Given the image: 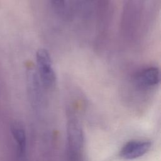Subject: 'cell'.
<instances>
[{"label": "cell", "mask_w": 161, "mask_h": 161, "mask_svg": "<svg viewBox=\"0 0 161 161\" xmlns=\"http://www.w3.org/2000/svg\"><path fill=\"white\" fill-rule=\"evenodd\" d=\"M12 131L18 147L19 153L22 156L25 154L26 150V134L25 130L21 126L15 125L13 126Z\"/></svg>", "instance_id": "cell-5"}, {"label": "cell", "mask_w": 161, "mask_h": 161, "mask_svg": "<svg viewBox=\"0 0 161 161\" xmlns=\"http://www.w3.org/2000/svg\"><path fill=\"white\" fill-rule=\"evenodd\" d=\"M50 3L56 13L65 14L67 8V0H50Z\"/></svg>", "instance_id": "cell-6"}, {"label": "cell", "mask_w": 161, "mask_h": 161, "mask_svg": "<svg viewBox=\"0 0 161 161\" xmlns=\"http://www.w3.org/2000/svg\"><path fill=\"white\" fill-rule=\"evenodd\" d=\"M95 0H78L79 8L83 11L84 14L89 15L93 9Z\"/></svg>", "instance_id": "cell-7"}, {"label": "cell", "mask_w": 161, "mask_h": 161, "mask_svg": "<svg viewBox=\"0 0 161 161\" xmlns=\"http://www.w3.org/2000/svg\"><path fill=\"white\" fill-rule=\"evenodd\" d=\"M38 77L42 85L47 88L52 87L56 81V75L51 57L48 51L44 48L39 49L36 54Z\"/></svg>", "instance_id": "cell-2"}, {"label": "cell", "mask_w": 161, "mask_h": 161, "mask_svg": "<svg viewBox=\"0 0 161 161\" xmlns=\"http://www.w3.org/2000/svg\"><path fill=\"white\" fill-rule=\"evenodd\" d=\"M68 155L70 161H82L84 137L79 120L73 114L68 116L67 121Z\"/></svg>", "instance_id": "cell-1"}, {"label": "cell", "mask_w": 161, "mask_h": 161, "mask_svg": "<svg viewBox=\"0 0 161 161\" xmlns=\"http://www.w3.org/2000/svg\"><path fill=\"white\" fill-rule=\"evenodd\" d=\"M160 82V71L156 67H148L137 71L133 77L135 86L147 89L156 86Z\"/></svg>", "instance_id": "cell-3"}, {"label": "cell", "mask_w": 161, "mask_h": 161, "mask_svg": "<svg viewBox=\"0 0 161 161\" xmlns=\"http://www.w3.org/2000/svg\"><path fill=\"white\" fill-rule=\"evenodd\" d=\"M152 143L146 140H134L124 145L119 152V156L126 160H133L146 154L151 148Z\"/></svg>", "instance_id": "cell-4"}]
</instances>
